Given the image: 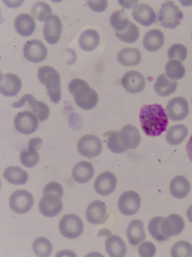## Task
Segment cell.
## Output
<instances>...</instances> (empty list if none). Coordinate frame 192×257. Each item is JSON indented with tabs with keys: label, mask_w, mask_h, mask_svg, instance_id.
I'll use <instances>...</instances> for the list:
<instances>
[{
	"label": "cell",
	"mask_w": 192,
	"mask_h": 257,
	"mask_svg": "<svg viewBox=\"0 0 192 257\" xmlns=\"http://www.w3.org/2000/svg\"><path fill=\"white\" fill-rule=\"evenodd\" d=\"M140 28L134 23H131L122 32L116 33V36L120 41L129 44L135 43L140 38Z\"/></svg>",
	"instance_id": "e575fe53"
},
{
	"label": "cell",
	"mask_w": 192,
	"mask_h": 257,
	"mask_svg": "<svg viewBox=\"0 0 192 257\" xmlns=\"http://www.w3.org/2000/svg\"><path fill=\"white\" fill-rule=\"evenodd\" d=\"M64 188L62 186L61 184L56 182H50L49 184H47L44 188V191L43 194L44 195H48V194H55L59 197H62L64 196Z\"/></svg>",
	"instance_id": "ee69618b"
},
{
	"label": "cell",
	"mask_w": 192,
	"mask_h": 257,
	"mask_svg": "<svg viewBox=\"0 0 192 257\" xmlns=\"http://www.w3.org/2000/svg\"><path fill=\"white\" fill-rule=\"evenodd\" d=\"M62 208L64 204L62 202L61 197H59L55 194L44 195L38 203V208L40 213L48 218H53L58 215L62 210Z\"/></svg>",
	"instance_id": "8fae6325"
},
{
	"label": "cell",
	"mask_w": 192,
	"mask_h": 257,
	"mask_svg": "<svg viewBox=\"0 0 192 257\" xmlns=\"http://www.w3.org/2000/svg\"><path fill=\"white\" fill-rule=\"evenodd\" d=\"M14 26L18 35L24 37L31 36L36 30L34 19L28 14H20L16 17Z\"/></svg>",
	"instance_id": "cb8c5ba5"
},
{
	"label": "cell",
	"mask_w": 192,
	"mask_h": 257,
	"mask_svg": "<svg viewBox=\"0 0 192 257\" xmlns=\"http://www.w3.org/2000/svg\"><path fill=\"white\" fill-rule=\"evenodd\" d=\"M88 5L94 12H102L107 9L108 2L107 1H88Z\"/></svg>",
	"instance_id": "f6af8a7d"
},
{
	"label": "cell",
	"mask_w": 192,
	"mask_h": 257,
	"mask_svg": "<svg viewBox=\"0 0 192 257\" xmlns=\"http://www.w3.org/2000/svg\"><path fill=\"white\" fill-rule=\"evenodd\" d=\"M140 124L148 137H159L168 126V117L165 109L159 104L144 105L140 109Z\"/></svg>",
	"instance_id": "6da1fadb"
},
{
	"label": "cell",
	"mask_w": 192,
	"mask_h": 257,
	"mask_svg": "<svg viewBox=\"0 0 192 257\" xmlns=\"http://www.w3.org/2000/svg\"><path fill=\"white\" fill-rule=\"evenodd\" d=\"M34 197L28 190H18L10 197V207L18 214H24L31 210L34 206Z\"/></svg>",
	"instance_id": "8992f818"
},
{
	"label": "cell",
	"mask_w": 192,
	"mask_h": 257,
	"mask_svg": "<svg viewBox=\"0 0 192 257\" xmlns=\"http://www.w3.org/2000/svg\"><path fill=\"white\" fill-rule=\"evenodd\" d=\"M100 42V35L96 30H86L82 33L80 36V47L83 51L90 52L98 47Z\"/></svg>",
	"instance_id": "f546056e"
},
{
	"label": "cell",
	"mask_w": 192,
	"mask_h": 257,
	"mask_svg": "<svg viewBox=\"0 0 192 257\" xmlns=\"http://www.w3.org/2000/svg\"><path fill=\"white\" fill-rule=\"evenodd\" d=\"M77 149L80 154L84 157L95 158L102 152V142L94 135H86L80 139Z\"/></svg>",
	"instance_id": "52a82bcc"
},
{
	"label": "cell",
	"mask_w": 192,
	"mask_h": 257,
	"mask_svg": "<svg viewBox=\"0 0 192 257\" xmlns=\"http://www.w3.org/2000/svg\"><path fill=\"white\" fill-rule=\"evenodd\" d=\"M186 152L189 157L190 161L192 163V136L190 138L186 145Z\"/></svg>",
	"instance_id": "bcb514c9"
},
{
	"label": "cell",
	"mask_w": 192,
	"mask_h": 257,
	"mask_svg": "<svg viewBox=\"0 0 192 257\" xmlns=\"http://www.w3.org/2000/svg\"><path fill=\"white\" fill-rule=\"evenodd\" d=\"M156 253V248L152 242H144L138 246V254L142 257H153Z\"/></svg>",
	"instance_id": "7bdbcfd3"
},
{
	"label": "cell",
	"mask_w": 192,
	"mask_h": 257,
	"mask_svg": "<svg viewBox=\"0 0 192 257\" xmlns=\"http://www.w3.org/2000/svg\"><path fill=\"white\" fill-rule=\"evenodd\" d=\"M188 55L186 47L183 44H174L169 47L168 51V57L170 60H178V61H186Z\"/></svg>",
	"instance_id": "b9f144b4"
},
{
	"label": "cell",
	"mask_w": 192,
	"mask_h": 257,
	"mask_svg": "<svg viewBox=\"0 0 192 257\" xmlns=\"http://www.w3.org/2000/svg\"><path fill=\"white\" fill-rule=\"evenodd\" d=\"M104 137L107 139V146L111 152L114 154H122L125 152V149L123 148L120 142L119 132L110 131V132H105Z\"/></svg>",
	"instance_id": "ab89813d"
},
{
	"label": "cell",
	"mask_w": 192,
	"mask_h": 257,
	"mask_svg": "<svg viewBox=\"0 0 192 257\" xmlns=\"http://www.w3.org/2000/svg\"><path fill=\"white\" fill-rule=\"evenodd\" d=\"M94 175V167L88 161H80L76 164L72 171V177L76 183L86 184L90 181Z\"/></svg>",
	"instance_id": "7402d4cb"
},
{
	"label": "cell",
	"mask_w": 192,
	"mask_h": 257,
	"mask_svg": "<svg viewBox=\"0 0 192 257\" xmlns=\"http://www.w3.org/2000/svg\"><path fill=\"white\" fill-rule=\"evenodd\" d=\"M43 32L47 43L55 45L58 42L62 33V24L58 16H50L44 23Z\"/></svg>",
	"instance_id": "5bb4252c"
},
{
	"label": "cell",
	"mask_w": 192,
	"mask_h": 257,
	"mask_svg": "<svg viewBox=\"0 0 192 257\" xmlns=\"http://www.w3.org/2000/svg\"><path fill=\"white\" fill-rule=\"evenodd\" d=\"M59 231L68 239H76L84 231V223L78 215L66 214L59 222Z\"/></svg>",
	"instance_id": "5b68a950"
},
{
	"label": "cell",
	"mask_w": 192,
	"mask_h": 257,
	"mask_svg": "<svg viewBox=\"0 0 192 257\" xmlns=\"http://www.w3.org/2000/svg\"><path fill=\"white\" fill-rule=\"evenodd\" d=\"M68 90L74 99L76 105L83 110H92L98 103V94L96 90L84 80L76 78L68 84Z\"/></svg>",
	"instance_id": "7a4b0ae2"
},
{
	"label": "cell",
	"mask_w": 192,
	"mask_h": 257,
	"mask_svg": "<svg viewBox=\"0 0 192 257\" xmlns=\"http://www.w3.org/2000/svg\"><path fill=\"white\" fill-rule=\"evenodd\" d=\"M116 186V177L110 172L101 173L94 182V189L100 196H110L114 191Z\"/></svg>",
	"instance_id": "e0dca14e"
},
{
	"label": "cell",
	"mask_w": 192,
	"mask_h": 257,
	"mask_svg": "<svg viewBox=\"0 0 192 257\" xmlns=\"http://www.w3.org/2000/svg\"><path fill=\"white\" fill-rule=\"evenodd\" d=\"M170 254L172 257H190L192 245L186 241H178L172 246Z\"/></svg>",
	"instance_id": "60d3db41"
},
{
	"label": "cell",
	"mask_w": 192,
	"mask_h": 257,
	"mask_svg": "<svg viewBox=\"0 0 192 257\" xmlns=\"http://www.w3.org/2000/svg\"><path fill=\"white\" fill-rule=\"evenodd\" d=\"M25 59L32 63H40L47 57V48L42 41L32 40L26 41L24 47Z\"/></svg>",
	"instance_id": "7c38bea8"
},
{
	"label": "cell",
	"mask_w": 192,
	"mask_h": 257,
	"mask_svg": "<svg viewBox=\"0 0 192 257\" xmlns=\"http://www.w3.org/2000/svg\"><path fill=\"white\" fill-rule=\"evenodd\" d=\"M105 248L108 255L112 257L125 256L128 251L125 242L117 235H113L107 238L105 242Z\"/></svg>",
	"instance_id": "4316f807"
},
{
	"label": "cell",
	"mask_w": 192,
	"mask_h": 257,
	"mask_svg": "<svg viewBox=\"0 0 192 257\" xmlns=\"http://www.w3.org/2000/svg\"><path fill=\"white\" fill-rule=\"evenodd\" d=\"M4 178L10 184L22 185L28 181V173L18 167H10L4 172Z\"/></svg>",
	"instance_id": "1f68e13d"
},
{
	"label": "cell",
	"mask_w": 192,
	"mask_h": 257,
	"mask_svg": "<svg viewBox=\"0 0 192 257\" xmlns=\"http://www.w3.org/2000/svg\"><path fill=\"white\" fill-rule=\"evenodd\" d=\"M122 85L126 92L130 94H138L146 88V81L142 74L131 70L128 71L122 78Z\"/></svg>",
	"instance_id": "9a60e30c"
},
{
	"label": "cell",
	"mask_w": 192,
	"mask_h": 257,
	"mask_svg": "<svg viewBox=\"0 0 192 257\" xmlns=\"http://www.w3.org/2000/svg\"><path fill=\"white\" fill-rule=\"evenodd\" d=\"M187 218L189 219L190 222L192 223V205L190 206L187 210Z\"/></svg>",
	"instance_id": "7dc6e473"
},
{
	"label": "cell",
	"mask_w": 192,
	"mask_h": 257,
	"mask_svg": "<svg viewBox=\"0 0 192 257\" xmlns=\"http://www.w3.org/2000/svg\"><path fill=\"white\" fill-rule=\"evenodd\" d=\"M165 43V36L162 31L152 30L144 36L143 45L148 52H158Z\"/></svg>",
	"instance_id": "d4e9b609"
},
{
	"label": "cell",
	"mask_w": 192,
	"mask_h": 257,
	"mask_svg": "<svg viewBox=\"0 0 192 257\" xmlns=\"http://www.w3.org/2000/svg\"><path fill=\"white\" fill-rule=\"evenodd\" d=\"M183 18V12L172 1H166L162 4L158 17L160 25L170 30L176 29Z\"/></svg>",
	"instance_id": "277c9868"
},
{
	"label": "cell",
	"mask_w": 192,
	"mask_h": 257,
	"mask_svg": "<svg viewBox=\"0 0 192 257\" xmlns=\"http://www.w3.org/2000/svg\"><path fill=\"white\" fill-rule=\"evenodd\" d=\"M166 112L169 119L180 121L189 114V105L186 99L182 97H176L171 99L166 107Z\"/></svg>",
	"instance_id": "4fadbf2b"
},
{
	"label": "cell",
	"mask_w": 192,
	"mask_h": 257,
	"mask_svg": "<svg viewBox=\"0 0 192 257\" xmlns=\"http://www.w3.org/2000/svg\"><path fill=\"white\" fill-rule=\"evenodd\" d=\"M128 242L132 246H137L146 238L144 223L140 219L132 220L126 230Z\"/></svg>",
	"instance_id": "603a6c76"
},
{
	"label": "cell",
	"mask_w": 192,
	"mask_h": 257,
	"mask_svg": "<svg viewBox=\"0 0 192 257\" xmlns=\"http://www.w3.org/2000/svg\"><path fill=\"white\" fill-rule=\"evenodd\" d=\"M169 190L174 198H186L190 191V184L186 177L178 176L172 178Z\"/></svg>",
	"instance_id": "484cf974"
},
{
	"label": "cell",
	"mask_w": 192,
	"mask_h": 257,
	"mask_svg": "<svg viewBox=\"0 0 192 257\" xmlns=\"http://www.w3.org/2000/svg\"><path fill=\"white\" fill-rule=\"evenodd\" d=\"M25 103H28L30 105L32 113L34 114L35 116L38 117V119L40 121L44 122L46 120L48 119V117L50 116L49 106L46 103L35 99L32 94H25L22 98H20V100L13 103L12 104V107L19 108L20 106L25 105Z\"/></svg>",
	"instance_id": "9c48e42d"
},
{
	"label": "cell",
	"mask_w": 192,
	"mask_h": 257,
	"mask_svg": "<svg viewBox=\"0 0 192 257\" xmlns=\"http://www.w3.org/2000/svg\"><path fill=\"white\" fill-rule=\"evenodd\" d=\"M177 87V82L168 79L165 74H162L158 76L154 85L156 93L162 97H168L174 94Z\"/></svg>",
	"instance_id": "83f0119b"
},
{
	"label": "cell",
	"mask_w": 192,
	"mask_h": 257,
	"mask_svg": "<svg viewBox=\"0 0 192 257\" xmlns=\"http://www.w3.org/2000/svg\"><path fill=\"white\" fill-rule=\"evenodd\" d=\"M132 18L143 26L150 27L156 22V16L153 8L146 4H140L134 9Z\"/></svg>",
	"instance_id": "44dd1931"
},
{
	"label": "cell",
	"mask_w": 192,
	"mask_h": 257,
	"mask_svg": "<svg viewBox=\"0 0 192 257\" xmlns=\"http://www.w3.org/2000/svg\"><path fill=\"white\" fill-rule=\"evenodd\" d=\"M163 219L164 218L162 216L154 217L153 219H150V221L148 223V229L150 234L158 242H164V241L168 240V238L165 237L162 231V223Z\"/></svg>",
	"instance_id": "f35d334b"
},
{
	"label": "cell",
	"mask_w": 192,
	"mask_h": 257,
	"mask_svg": "<svg viewBox=\"0 0 192 257\" xmlns=\"http://www.w3.org/2000/svg\"><path fill=\"white\" fill-rule=\"evenodd\" d=\"M38 150L34 147L28 146V150L20 153V161L22 166L28 168L35 167L40 161Z\"/></svg>",
	"instance_id": "d590c367"
},
{
	"label": "cell",
	"mask_w": 192,
	"mask_h": 257,
	"mask_svg": "<svg viewBox=\"0 0 192 257\" xmlns=\"http://www.w3.org/2000/svg\"></svg>",
	"instance_id": "c3c4849f"
},
{
	"label": "cell",
	"mask_w": 192,
	"mask_h": 257,
	"mask_svg": "<svg viewBox=\"0 0 192 257\" xmlns=\"http://www.w3.org/2000/svg\"><path fill=\"white\" fill-rule=\"evenodd\" d=\"M128 16L122 10L114 12L110 17V24L116 33L122 32L131 24Z\"/></svg>",
	"instance_id": "d6a6232c"
},
{
	"label": "cell",
	"mask_w": 192,
	"mask_h": 257,
	"mask_svg": "<svg viewBox=\"0 0 192 257\" xmlns=\"http://www.w3.org/2000/svg\"><path fill=\"white\" fill-rule=\"evenodd\" d=\"M14 125L19 133L24 135L32 134L38 130V117L31 111H20L15 117Z\"/></svg>",
	"instance_id": "30bf717a"
},
{
	"label": "cell",
	"mask_w": 192,
	"mask_h": 257,
	"mask_svg": "<svg viewBox=\"0 0 192 257\" xmlns=\"http://www.w3.org/2000/svg\"><path fill=\"white\" fill-rule=\"evenodd\" d=\"M184 226L186 224L183 218L178 214L172 213L166 217V219H163L162 223V231L164 236L169 239V237L180 235L184 231Z\"/></svg>",
	"instance_id": "d6986e66"
},
{
	"label": "cell",
	"mask_w": 192,
	"mask_h": 257,
	"mask_svg": "<svg viewBox=\"0 0 192 257\" xmlns=\"http://www.w3.org/2000/svg\"><path fill=\"white\" fill-rule=\"evenodd\" d=\"M52 244L46 237H38L32 243V249L36 255L41 257L49 256L52 252Z\"/></svg>",
	"instance_id": "74e56055"
},
{
	"label": "cell",
	"mask_w": 192,
	"mask_h": 257,
	"mask_svg": "<svg viewBox=\"0 0 192 257\" xmlns=\"http://www.w3.org/2000/svg\"><path fill=\"white\" fill-rule=\"evenodd\" d=\"M141 59V52L136 48H124L117 55V60L125 67L136 66L140 64Z\"/></svg>",
	"instance_id": "f1b7e54d"
},
{
	"label": "cell",
	"mask_w": 192,
	"mask_h": 257,
	"mask_svg": "<svg viewBox=\"0 0 192 257\" xmlns=\"http://www.w3.org/2000/svg\"><path fill=\"white\" fill-rule=\"evenodd\" d=\"M40 82L46 88L47 94L54 104L61 100V76L58 71L52 66H42L38 70Z\"/></svg>",
	"instance_id": "3957f363"
},
{
	"label": "cell",
	"mask_w": 192,
	"mask_h": 257,
	"mask_svg": "<svg viewBox=\"0 0 192 257\" xmlns=\"http://www.w3.org/2000/svg\"><path fill=\"white\" fill-rule=\"evenodd\" d=\"M119 139L120 144L125 149H137L141 143V135L137 127L132 124H126L119 132Z\"/></svg>",
	"instance_id": "2e32d148"
},
{
	"label": "cell",
	"mask_w": 192,
	"mask_h": 257,
	"mask_svg": "<svg viewBox=\"0 0 192 257\" xmlns=\"http://www.w3.org/2000/svg\"><path fill=\"white\" fill-rule=\"evenodd\" d=\"M22 83L20 77L15 74L7 73L1 75L0 91L6 97H14L20 92Z\"/></svg>",
	"instance_id": "ffe728a7"
},
{
	"label": "cell",
	"mask_w": 192,
	"mask_h": 257,
	"mask_svg": "<svg viewBox=\"0 0 192 257\" xmlns=\"http://www.w3.org/2000/svg\"><path fill=\"white\" fill-rule=\"evenodd\" d=\"M188 134H189V131L186 126L184 124H176L168 130L166 140L170 145L178 146L186 140Z\"/></svg>",
	"instance_id": "4dcf8cb0"
},
{
	"label": "cell",
	"mask_w": 192,
	"mask_h": 257,
	"mask_svg": "<svg viewBox=\"0 0 192 257\" xmlns=\"http://www.w3.org/2000/svg\"><path fill=\"white\" fill-rule=\"evenodd\" d=\"M31 15L40 22H46L50 16L52 15V10L46 3L40 1L32 6Z\"/></svg>",
	"instance_id": "8d00e7d4"
},
{
	"label": "cell",
	"mask_w": 192,
	"mask_h": 257,
	"mask_svg": "<svg viewBox=\"0 0 192 257\" xmlns=\"http://www.w3.org/2000/svg\"><path fill=\"white\" fill-rule=\"evenodd\" d=\"M86 216L88 222L92 225H102L106 222L108 214L104 202L101 201H94L88 205L86 212Z\"/></svg>",
	"instance_id": "ac0fdd59"
},
{
	"label": "cell",
	"mask_w": 192,
	"mask_h": 257,
	"mask_svg": "<svg viewBox=\"0 0 192 257\" xmlns=\"http://www.w3.org/2000/svg\"><path fill=\"white\" fill-rule=\"evenodd\" d=\"M165 70L166 76L172 81L181 79L186 75V68L181 62L178 60H169L166 63Z\"/></svg>",
	"instance_id": "836d02e7"
},
{
	"label": "cell",
	"mask_w": 192,
	"mask_h": 257,
	"mask_svg": "<svg viewBox=\"0 0 192 257\" xmlns=\"http://www.w3.org/2000/svg\"><path fill=\"white\" fill-rule=\"evenodd\" d=\"M141 207L140 195L132 190L123 193L118 202V208L120 213L126 216L134 215L138 212Z\"/></svg>",
	"instance_id": "ba28073f"
}]
</instances>
